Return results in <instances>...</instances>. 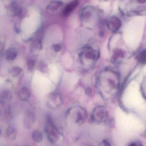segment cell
<instances>
[{
	"mask_svg": "<svg viewBox=\"0 0 146 146\" xmlns=\"http://www.w3.org/2000/svg\"><path fill=\"white\" fill-rule=\"evenodd\" d=\"M17 52L16 48H11L7 50L5 52V57L8 61L14 60L17 58Z\"/></svg>",
	"mask_w": 146,
	"mask_h": 146,
	"instance_id": "cell-14",
	"label": "cell"
},
{
	"mask_svg": "<svg viewBox=\"0 0 146 146\" xmlns=\"http://www.w3.org/2000/svg\"><path fill=\"white\" fill-rule=\"evenodd\" d=\"M99 52L92 48H88L85 54V58L92 61H96L99 58Z\"/></svg>",
	"mask_w": 146,
	"mask_h": 146,
	"instance_id": "cell-12",
	"label": "cell"
},
{
	"mask_svg": "<svg viewBox=\"0 0 146 146\" xmlns=\"http://www.w3.org/2000/svg\"><path fill=\"white\" fill-rule=\"evenodd\" d=\"M94 10L90 7H85L82 10L81 12V19L82 21H87L90 20L93 14H94Z\"/></svg>",
	"mask_w": 146,
	"mask_h": 146,
	"instance_id": "cell-9",
	"label": "cell"
},
{
	"mask_svg": "<svg viewBox=\"0 0 146 146\" xmlns=\"http://www.w3.org/2000/svg\"><path fill=\"white\" fill-rule=\"evenodd\" d=\"M85 93L89 95L91 93V90L89 88L86 89V90H85Z\"/></svg>",
	"mask_w": 146,
	"mask_h": 146,
	"instance_id": "cell-26",
	"label": "cell"
},
{
	"mask_svg": "<svg viewBox=\"0 0 146 146\" xmlns=\"http://www.w3.org/2000/svg\"><path fill=\"white\" fill-rule=\"evenodd\" d=\"M32 137L35 141L40 143L42 141L43 135L42 133L39 130H35L32 134Z\"/></svg>",
	"mask_w": 146,
	"mask_h": 146,
	"instance_id": "cell-18",
	"label": "cell"
},
{
	"mask_svg": "<svg viewBox=\"0 0 146 146\" xmlns=\"http://www.w3.org/2000/svg\"><path fill=\"white\" fill-rule=\"evenodd\" d=\"M108 117V112L105 107L99 106L94 109L92 115L93 121L96 123H104Z\"/></svg>",
	"mask_w": 146,
	"mask_h": 146,
	"instance_id": "cell-5",
	"label": "cell"
},
{
	"mask_svg": "<svg viewBox=\"0 0 146 146\" xmlns=\"http://www.w3.org/2000/svg\"><path fill=\"white\" fill-rule=\"evenodd\" d=\"M62 46L60 44H55L52 46L53 49L56 52L60 51L62 49Z\"/></svg>",
	"mask_w": 146,
	"mask_h": 146,
	"instance_id": "cell-24",
	"label": "cell"
},
{
	"mask_svg": "<svg viewBox=\"0 0 146 146\" xmlns=\"http://www.w3.org/2000/svg\"><path fill=\"white\" fill-rule=\"evenodd\" d=\"M27 68L28 70L29 71H32L34 69L35 66V62L32 60H29L26 63Z\"/></svg>",
	"mask_w": 146,
	"mask_h": 146,
	"instance_id": "cell-23",
	"label": "cell"
},
{
	"mask_svg": "<svg viewBox=\"0 0 146 146\" xmlns=\"http://www.w3.org/2000/svg\"><path fill=\"white\" fill-rule=\"evenodd\" d=\"M145 136H146V130H145Z\"/></svg>",
	"mask_w": 146,
	"mask_h": 146,
	"instance_id": "cell-27",
	"label": "cell"
},
{
	"mask_svg": "<svg viewBox=\"0 0 146 146\" xmlns=\"http://www.w3.org/2000/svg\"><path fill=\"white\" fill-rule=\"evenodd\" d=\"M78 5V1H74L68 4L64 9L63 11V15L64 17L69 16L74 10L76 8Z\"/></svg>",
	"mask_w": 146,
	"mask_h": 146,
	"instance_id": "cell-11",
	"label": "cell"
},
{
	"mask_svg": "<svg viewBox=\"0 0 146 146\" xmlns=\"http://www.w3.org/2000/svg\"><path fill=\"white\" fill-rule=\"evenodd\" d=\"M45 131L48 139L52 144L58 145L61 142L63 139L62 135L50 117H48L47 118Z\"/></svg>",
	"mask_w": 146,
	"mask_h": 146,
	"instance_id": "cell-2",
	"label": "cell"
},
{
	"mask_svg": "<svg viewBox=\"0 0 146 146\" xmlns=\"http://www.w3.org/2000/svg\"><path fill=\"white\" fill-rule=\"evenodd\" d=\"M68 118L78 125H82L85 122L87 113L84 108L81 106H74L69 109L67 114Z\"/></svg>",
	"mask_w": 146,
	"mask_h": 146,
	"instance_id": "cell-3",
	"label": "cell"
},
{
	"mask_svg": "<svg viewBox=\"0 0 146 146\" xmlns=\"http://www.w3.org/2000/svg\"><path fill=\"white\" fill-rule=\"evenodd\" d=\"M12 97L11 92L8 90H6L1 93V104L5 103L9 101Z\"/></svg>",
	"mask_w": 146,
	"mask_h": 146,
	"instance_id": "cell-17",
	"label": "cell"
},
{
	"mask_svg": "<svg viewBox=\"0 0 146 146\" xmlns=\"http://www.w3.org/2000/svg\"><path fill=\"white\" fill-rule=\"evenodd\" d=\"M122 11L127 13H136L146 11V1H127L123 5Z\"/></svg>",
	"mask_w": 146,
	"mask_h": 146,
	"instance_id": "cell-4",
	"label": "cell"
},
{
	"mask_svg": "<svg viewBox=\"0 0 146 146\" xmlns=\"http://www.w3.org/2000/svg\"><path fill=\"white\" fill-rule=\"evenodd\" d=\"M35 121V117L32 112H27L24 118V125L25 128L29 129L34 124Z\"/></svg>",
	"mask_w": 146,
	"mask_h": 146,
	"instance_id": "cell-8",
	"label": "cell"
},
{
	"mask_svg": "<svg viewBox=\"0 0 146 146\" xmlns=\"http://www.w3.org/2000/svg\"><path fill=\"white\" fill-rule=\"evenodd\" d=\"M22 72V68L19 66H13L9 70V73L13 77L19 76Z\"/></svg>",
	"mask_w": 146,
	"mask_h": 146,
	"instance_id": "cell-19",
	"label": "cell"
},
{
	"mask_svg": "<svg viewBox=\"0 0 146 146\" xmlns=\"http://www.w3.org/2000/svg\"><path fill=\"white\" fill-rule=\"evenodd\" d=\"M7 13L11 17H14L19 13V10L15 3H12L8 6L7 10Z\"/></svg>",
	"mask_w": 146,
	"mask_h": 146,
	"instance_id": "cell-16",
	"label": "cell"
},
{
	"mask_svg": "<svg viewBox=\"0 0 146 146\" xmlns=\"http://www.w3.org/2000/svg\"><path fill=\"white\" fill-rule=\"evenodd\" d=\"M63 5V2L58 1H50L47 6V9L52 11H54Z\"/></svg>",
	"mask_w": 146,
	"mask_h": 146,
	"instance_id": "cell-15",
	"label": "cell"
},
{
	"mask_svg": "<svg viewBox=\"0 0 146 146\" xmlns=\"http://www.w3.org/2000/svg\"><path fill=\"white\" fill-rule=\"evenodd\" d=\"M31 45L32 48L35 50H40L42 47L41 41L38 39L33 41Z\"/></svg>",
	"mask_w": 146,
	"mask_h": 146,
	"instance_id": "cell-21",
	"label": "cell"
},
{
	"mask_svg": "<svg viewBox=\"0 0 146 146\" xmlns=\"http://www.w3.org/2000/svg\"><path fill=\"white\" fill-rule=\"evenodd\" d=\"M128 146H143L140 143L138 142H134L131 143Z\"/></svg>",
	"mask_w": 146,
	"mask_h": 146,
	"instance_id": "cell-25",
	"label": "cell"
},
{
	"mask_svg": "<svg viewBox=\"0 0 146 146\" xmlns=\"http://www.w3.org/2000/svg\"><path fill=\"white\" fill-rule=\"evenodd\" d=\"M63 102L62 96L59 94L52 93L48 97L47 104L51 109H55L60 106Z\"/></svg>",
	"mask_w": 146,
	"mask_h": 146,
	"instance_id": "cell-6",
	"label": "cell"
},
{
	"mask_svg": "<svg viewBox=\"0 0 146 146\" xmlns=\"http://www.w3.org/2000/svg\"><path fill=\"white\" fill-rule=\"evenodd\" d=\"M7 137L10 141H14L16 139L17 135L16 129L12 126L7 127L6 131Z\"/></svg>",
	"mask_w": 146,
	"mask_h": 146,
	"instance_id": "cell-13",
	"label": "cell"
},
{
	"mask_svg": "<svg viewBox=\"0 0 146 146\" xmlns=\"http://www.w3.org/2000/svg\"><path fill=\"white\" fill-rule=\"evenodd\" d=\"M99 91L106 100H111L117 95L119 88V79L117 73L109 69L102 72L99 79Z\"/></svg>",
	"mask_w": 146,
	"mask_h": 146,
	"instance_id": "cell-1",
	"label": "cell"
},
{
	"mask_svg": "<svg viewBox=\"0 0 146 146\" xmlns=\"http://www.w3.org/2000/svg\"><path fill=\"white\" fill-rule=\"evenodd\" d=\"M121 22L117 17H110L107 22L108 28L112 32H116L119 29L121 26Z\"/></svg>",
	"mask_w": 146,
	"mask_h": 146,
	"instance_id": "cell-7",
	"label": "cell"
},
{
	"mask_svg": "<svg viewBox=\"0 0 146 146\" xmlns=\"http://www.w3.org/2000/svg\"><path fill=\"white\" fill-rule=\"evenodd\" d=\"M18 96L20 100L23 102H27L31 97L30 92L28 88L23 87L21 88L18 92Z\"/></svg>",
	"mask_w": 146,
	"mask_h": 146,
	"instance_id": "cell-10",
	"label": "cell"
},
{
	"mask_svg": "<svg viewBox=\"0 0 146 146\" xmlns=\"http://www.w3.org/2000/svg\"><path fill=\"white\" fill-rule=\"evenodd\" d=\"M141 90L143 98L146 100V77L143 78L141 86Z\"/></svg>",
	"mask_w": 146,
	"mask_h": 146,
	"instance_id": "cell-22",
	"label": "cell"
},
{
	"mask_svg": "<svg viewBox=\"0 0 146 146\" xmlns=\"http://www.w3.org/2000/svg\"></svg>",
	"mask_w": 146,
	"mask_h": 146,
	"instance_id": "cell-28",
	"label": "cell"
},
{
	"mask_svg": "<svg viewBox=\"0 0 146 146\" xmlns=\"http://www.w3.org/2000/svg\"><path fill=\"white\" fill-rule=\"evenodd\" d=\"M137 59L138 62L141 64L146 62V50H143L140 52L137 56Z\"/></svg>",
	"mask_w": 146,
	"mask_h": 146,
	"instance_id": "cell-20",
	"label": "cell"
}]
</instances>
